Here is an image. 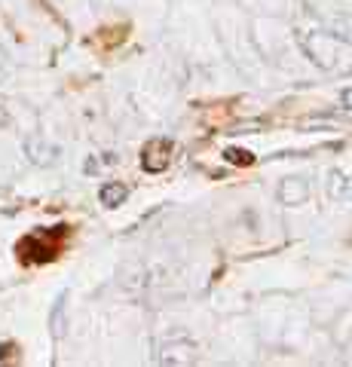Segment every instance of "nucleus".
Returning <instances> with one entry per match:
<instances>
[{"instance_id": "4", "label": "nucleus", "mask_w": 352, "mask_h": 367, "mask_svg": "<svg viewBox=\"0 0 352 367\" xmlns=\"http://www.w3.org/2000/svg\"><path fill=\"white\" fill-rule=\"evenodd\" d=\"M25 156L34 162V166H53V162L58 159V147L49 144V141L40 138V135H31L25 141Z\"/></svg>"}, {"instance_id": "7", "label": "nucleus", "mask_w": 352, "mask_h": 367, "mask_svg": "<svg viewBox=\"0 0 352 367\" xmlns=\"http://www.w3.org/2000/svg\"><path fill=\"white\" fill-rule=\"evenodd\" d=\"M126 196H129V187L126 184H105V187L98 190V199H101V206L105 208H120L123 202H126Z\"/></svg>"}, {"instance_id": "10", "label": "nucleus", "mask_w": 352, "mask_h": 367, "mask_svg": "<svg viewBox=\"0 0 352 367\" xmlns=\"http://www.w3.org/2000/svg\"><path fill=\"white\" fill-rule=\"evenodd\" d=\"M65 297L68 294H61L58 303H56V309H53V334L61 336V312H65Z\"/></svg>"}, {"instance_id": "8", "label": "nucleus", "mask_w": 352, "mask_h": 367, "mask_svg": "<svg viewBox=\"0 0 352 367\" xmlns=\"http://www.w3.org/2000/svg\"><path fill=\"white\" fill-rule=\"evenodd\" d=\"M224 156H227V162H233V166H252V162H254L252 153H248V150H236V147H230Z\"/></svg>"}, {"instance_id": "1", "label": "nucleus", "mask_w": 352, "mask_h": 367, "mask_svg": "<svg viewBox=\"0 0 352 367\" xmlns=\"http://www.w3.org/2000/svg\"><path fill=\"white\" fill-rule=\"evenodd\" d=\"M169 159H172V144H169V141H162V138L147 141L144 150H141V169L150 171V175L169 169Z\"/></svg>"}, {"instance_id": "6", "label": "nucleus", "mask_w": 352, "mask_h": 367, "mask_svg": "<svg viewBox=\"0 0 352 367\" xmlns=\"http://www.w3.org/2000/svg\"><path fill=\"white\" fill-rule=\"evenodd\" d=\"M279 199L285 202V206H304L309 199V184L304 178H288L279 184Z\"/></svg>"}, {"instance_id": "2", "label": "nucleus", "mask_w": 352, "mask_h": 367, "mask_svg": "<svg viewBox=\"0 0 352 367\" xmlns=\"http://www.w3.org/2000/svg\"><path fill=\"white\" fill-rule=\"evenodd\" d=\"M19 251H22L25 260H53L58 254V242L56 239H46V233H34V236H28L22 245H19Z\"/></svg>"}, {"instance_id": "11", "label": "nucleus", "mask_w": 352, "mask_h": 367, "mask_svg": "<svg viewBox=\"0 0 352 367\" xmlns=\"http://www.w3.org/2000/svg\"><path fill=\"white\" fill-rule=\"evenodd\" d=\"M340 101H343V107L352 110V89H343V95H340Z\"/></svg>"}, {"instance_id": "9", "label": "nucleus", "mask_w": 352, "mask_h": 367, "mask_svg": "<svg viewBox=\"0 0 352 367\" xmlns=\"http://www.w3.org/2000/svg\"><path fill=\"white\" fill-rule=\"evenodd\" d=\"M9 77H13V58H9L6 46H0V86H4Z\"/></svg>"}, {"instance_id": "5", "label": "nucleus", "mask_w": 352, "mask_h": 367, "mask_svg": "<svg viewBox=\"0 0 352 367\" xmlns=\"http://www.w3.org/2000/svg\"><path fill=\"white\" fill-rule=\"evenodd\" d=\"M328 196L340 206H352V175L343 169H334L328 175Z\"/></svg>"}, {"instance_id": "3", "label": "nucleus", "mask_w": 352, "mask_h": 367, "mask_svg": "<svg viewBox=\"0 0 352 367\" xmlns=\"http://www.w3.org/2000/svg\"><path fill=\"white\" fill-rule=\"evenodd\" d=\"M196 361V346L187 340H165L160 346V364H175V367H187Z\"/></svg>"}]
</instances>
